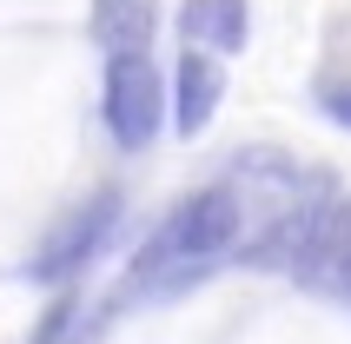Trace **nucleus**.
Returning a JSON list of instances; mask_svg holds the SVG:
<instances>
[{"label": "nucleus", "mask_w": 351, "mask_h": 344, "mask_svg": "<svg viewBox=\"0 0 351 344\" xmlns=\"http://www.w3.org/2000/svg\"><path fill=\"white\" fill-rule=\"evenodd\" d=\"M226 53H213V47H186L173 66V133L179 139H199L206 126H213L219 113V93H226V66H219Z\"/></svg>", "instance_id": "5"}, {"label": "nucleus", "mask_w": 351, "mask_h": 344, "mask_svg": "<svg viewBox=\"0 0 351 344\" xmlns=\"http://www.w3.org/2000/svg\"><path fill=\"white\" fill-rule=\"evenodd\" d=\"M179 40L186 47H213V53H245L252 7L245 0H186L179 7Z\"/></svg>", "instance_id": "6"}, {"label": "nucleus", "mask_w": 351, "mask_h": 344, "mask_svg": "<svg viewBox=\"0 0 351 344\" xmlns=\"http://www.w3.org/2000/svg\"><path fill=\"white\" fill-rule=\"evenodd\" d=\"M318 113L351 133V73H325L318 79Z\"/></svg>", "instance_id": "8"}, {"label": "nucleus", "mask_w": 351, "mask_h": 344, "mask_svg": "<svg viewBox=\"0 0 351 344\" xmlns=\"http://www.w3.org/2000/svg\"><path fill=\"white\" fill-rule=\"evenodd\" d=\"M93 40L106 47V53H139L146 40H153L159 27V7L153 0H93Z\"/></svg>", "instance_id": "7"}, {"label": "nucleus", "mask_w": 351, "mask_h": 344, "mask_svg": "<svg viewBox=\"0 0 351 344\" xmlns=\"http://www.w3.org/2000/svg\"><path fill=\"white\" fill-rule=\"evenodd\" d=\"M245 245V206H239V186H199L193 199H179L159 232L146 238V251L133 258V278L126 291H146V298H173V291L199 285L206 271L226 258V251Z\"/></svg>", "instance_id": "1"}, {"label": "nucleus", "mask_w": 351, "mask_h": 344, "mask_svg": "<svg viewBox=\"0 0 351 344\" xmlns=\"http://www.w3.org/2000/svg\"><path fill=\"white\" fill-rule=\"evenodd\" d=\"M99 113H106V133L113 146L126 153H146L173 113V86L159 79L153 53L139 47V53H106V99H99Z\"/></svg>", "instance_id": "2"}, {"label": "nucleus", "mask_w": 351, "mask_h": 344, "mask_svg": "<svg viewBox=\"0 0 351 344\" xmlns=\"http://www.w3.org/2000/svg\"><path fill=\"white\" fill-rule=\"evenodd\" d=\"M119 225V192L99 186L93 199H80L73 212H60L53 225H47V238L34 245V258H27V278L34 285H66V278H80V271L99 258V245L113 238Z\"/></svg>", "instance_id": "3"}, {"label": "nucleus", "mask_w": 351, "mask_h": 344, "mask_svg": "<svg viewBox=\"0 0 351 344\" xmlns=\"http://www.w3.org/2000/svg\"><path fill=\"white\" fill-rule=\"evenodd\" d=\"M292 278L305 291H318V298H332V305L351 311V192H338L332 206H325L318 232L305 238V251H298Z\"/></svg>", "instance_id": "4"}]
</instances>
